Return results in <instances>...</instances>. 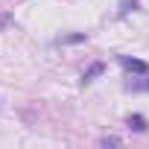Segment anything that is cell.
Listing matches in <instances>:
<instances>
[{
  "label": "cell",
  "mask_w": 149,
  "mask_h": 149,
  "mask_svg": "<svg viewBox=\"0 0 149 149\" xmlns=\"http://www.w3.org/2000/svg\"><path fill=\"white\" fill-rule=\"evenodd\" d=\"M120 64H123V70H129V73H149V64L146 61H140V58H132V56H120Z\"/></svg>",
  "instance_id": "cell-1"
},
{
  "label": "cell",
  "mask_w": 149,
  "mask_h": 149,
  "mask_svg": "<svg viewBox=\"0 0 149 149\" xmlns=\"http://www.w3.org/2000/svg\"><path fill=\"white\" fill-rule=\"evenodd\" d=\"M126 91H149V73H143V79L126 82Z\"/></svg>",
  "instance_id": "cell-2"
},
{
  "label": "cell",
  "mask_w": 149,
  "mask_h": 149,
  "mask_svg": "<svg viewBox=\"0 0 149 149\" xmlns=\"http://www.w3.org/2000/svg\"><path fill=\"white\" fill-rule=\"evenodd\" d=\"M102 70H105V64H102V61H97V64H91V67H88V70L82 73V82H91L94 76H100Z\"/></svg>",
  "instance_id": "cell-3"
},
{
  "label": "cell",
  "mask_w": 149,
  "mask_h": 149,
  "mask_svg": "<svg viewBox=\"0 0 149 149\" xmlns=\"http://www.w3.org/2000/svg\"><path fill=\"white\" fill-rule=\"evenodd\" d=\"M129 129H134V132H146V120H143L140 114H134V117H129Z\"/></svg>",
  "instance_id": "cell-4"
},
{
  "label": "cell",
  "mask_w": 149,
  "mask_h": 149,
  "mask_svg": "<svg viewBox=\"0 0 149 149\" xmlns=\"http://www.w3.org/2000/svg\"><path fill=\"white\" fill-rule=\"evenodd\" d=\"M76 41H85V32H76V35H67V38H58V44H76Z\"/></svg>",
  "instance_id": "cell-5"
},
{
  "label": "cell",
  "mask_w": 149,
  "mask_h": 149,
  "mask_svg": "<svg viewBox=\"0 0 149 149\" xmlns=\"http://www.w3.org/2000/svg\"><path fill=\"white\" fill-rule=\"evenodd\" d=\"M100 143H102V146H117V143H120V140H117V137H102V140H100Z\"/></svg>",
  "instance_id": "cell-6"
},
{
  "label": "cell",
  "mask_w": 149,
  "mask_h": 149,
  "mask_svg": "<svg viewBox=\"0 0 149 149\" xmlns=\"http://www.w3.org/2000/svg\"><path fill=\"white\" fill-rule=\"evenodd\" d=\"M9 21H12V15H0V29H3V26H6Z\"/></svg>",
  "instance_id": "cell-7"
}]
</instances>
